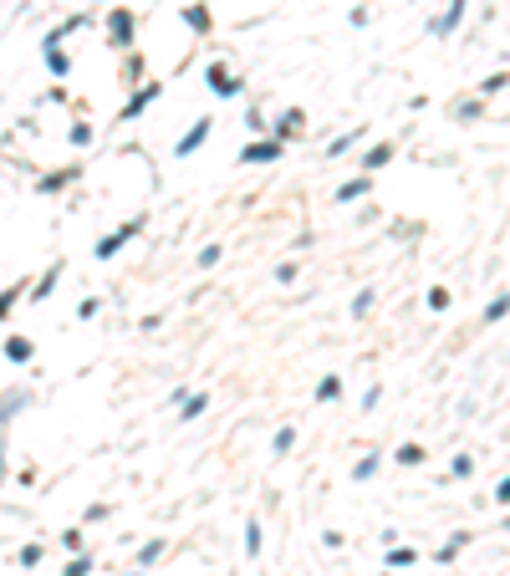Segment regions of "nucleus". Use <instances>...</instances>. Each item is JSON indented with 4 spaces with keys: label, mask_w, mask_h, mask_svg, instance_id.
I'll return each instance as SVG.
<instances>
[{
    "label": "nucleus",
    "mask_w": 510,
    "mask_h": 576,
    "mask_svg": "<svg viewBox=\"0 0 510 576\" xmlns=\"http://www.w3.org/2000/svg\"><path fill=\"white\" fill-rule=\"evenodd\" d=\"M209 128H215V123H209V117H199V123H194V128H189V133H184V138H179V153H194V148H199V143L209 138Z\"/></svg>",
    "instance_id": "nucleus-1"
},
{
    "label": "nucleus",
    "mask_w": 510,
    "mask_h": 576,
    "mask_svg": "<svg viewBox=\"0 0 510 576\" xmlns=\"http://www.w3.org/2000/svg\"><path fill=\"white\" fill-rule=\"evenodd\" d=\"M240 159L245 163H271V159H281V148H276V143H255V148H245Z\"/></svg>",
    "instance_id": "nucleus-2"
},
{
    "label": "nucleus",
    "mask_w": 510,
    "mask_h": 576,
    "mask_svg": "<svg viewBox=\"0 0 510 576\" xmlns=\"http://www.w3.org/2000/svg\"><path fill=\"white\" fill-rule=\"evenodd\" d=\"M133 230H138V225H128V230H117V235H108V240L97 245V255H102V260H108V255H117V250H123V240H128V235H133Z\"/></svg>",
    "instance_id": "nucleus-3"
},
{
    "label": "nucleus",
    "mask_w": 510,
    "mask_h": 576,
    "mask_svg": "<svg viewBox=\"0 0 510 576\" xmlns=\"http://www.w3.org/2000/svg\"><path fill=\"white\" fill-rule=\"evenodd\" d=\"M460 16H464V0H449V10H444L439 31H454V26H460Z\"/></svg>",
    "instance_id": "nucleus-4"
},
{
    "label": "nucleus",
    "mask_w": 510,
    "mask_h": 576,
    "mask_svg": "<svg viewBox=\"0 0 510 576\" xmlns=\"http://www.w3.org/2000/svg\"><path fill=\"white\" fill-rule=\"evenodd\" d=\"M362 194H368V179H352V184H342V189H337V199H362Z\"/></svg>",
    "instance_id": "nucleus-5"
},
{
    "label": "nucleus",
    "mask_w": 510,
    "mask_h": 576,
    "mask_svg": "<svg viewBox=\"0 0 510 576\" xmlns=\"http://www.w3.org/2000/svg\"><path fill=\"white\" fill-rule=\"evenodd\" d=\"M209 82H215V92H219V97H230V92H235L230 77H225V67H209Z\"/></svg>",
    "instance_id": "nucleus-6"
},
{
    "label": "nucleus",
    "mask_w": 510,
    "mask_h": 576,
    "mask_svg": "<svg viewBox=\"0 0 510 576\" xmlns=\"http://www.w3.org/2000/svg\"><path fill=\"white\" fill-rule=\"evenodd\" d=\"M388 159H393V148H388V143H377V148L368 153V163H362V168H383Z\"/></svg>",
    "instance_id": "nucleus-7"
},
{
    "label": "nucleus",
    "mask_w": 510,
    "mask_h": 576,
    "mask_svg": "<svg viewBox=\"0 0 510 576\" xmlns=\"http://www.w3.org/2000/svg\"><path fill=\"white\" fill-rule=\"evenodd\" d=\"M153 92H159V87H143V92H138L133 102H128V117H133V112H143V108H148V102H153Z\"/></svg>",
    "instance_id": "nucleus-8"
},
{
    "label": "nucleus",
    "mask_w": 510,
    "mask_h": 576,
    "mask_svg": "<svg viewBox=\"0 0 510 576\" xmlns=\"http://www.w3.org/2000/svg\"><path fill=\"white\" fill-rule=\"evenodd\" d=\"M388 561H393V566H413V551H409V546H393V551H388Z\"/></svg>",
    "instance_id": "nucleus-9"
},
{
    "label": "nucleus",
    "mask_w": 510,
    "mask_h": 576,
    "mask_svg": "<svg viewBox=\"0 0 510 576\" xmlns=\"http://www.w3.org/2000/svg\"><path fill=\"white\" fill-rule=\"evenodd\" d=\"M337 393H342V383H337V377H326V383H317V398L326 403V398H337Z\"/></svg>",
    "instance_id": "nucleus-10"
},
{
    "label": "nucleus",
    "mask_w": 510,
    "mask_h": 576,
    "mask_svg": "<svg viewBox=\"0 0 510 576\" xmlns=\"http://www.w3.org/2000/svg\"><path fill=\"white\" fill-rule=\"evenodd\" d=\"M398 459H403V464H418V459H424V449H418V444H403Z\"/></svg>",
    "instance_id": "nucleus-11"
},
{
    "label": "nucleus",
    "mask_w": 510,
    "mask_h": 576,
    "mask_svg": "<svg viewBox=\"0 0 510 576\" xmlns=\"http://www.w3.org/2000/svg\"><path fill=\"white\" fill-rule=\"evenodd\" d=\"M505 311H510V296H500V301H490V311H485V317H490V321H500Z\"/></svg>",
    "instance_id": "nucleus-12"
},
{
    "label": "nucleus",
    "mask_w": 510,
    "mask_h": 576,
    "mask_svg": "<svg viewBox=\"0 0 510 576\" xmlns=\"http://www.w3.org/2000/svg\"><path fill=\"white\" fill-rule=\"evenodd\" d=\"M6 352H10V357H16V362H26V357H31V342H10Z\"/></svg>",
    "instance_id": "nucleus-13"
},
{
    "label": "nucleus",
    "mask_w": 510,
    "mask_h": 576,
    "mask_svg": "<svg viewBox=\"0 0 510 576\" xmlns=\"http://www.w3.org/2000/svg\"><path fill=\"white\" fill-rule=\"evenodd\" d=\"M291 444H296V434H291V428H281V434H276V454H286Z\"/></svg>",
    "instance_id": "nucleus-14"
},
{
    "label": "nucleus",
    "mask_w": 510,
    "mask_h": 576,
    "mask_svg": "<svg viewBox=\"0 0 510 576\" xmlns=\"http://www.w3.org/2000/svg\"><path fill=\"white\" fill-rule=\"evenodd\" d=\"M87 571H92V561H87V556H82V561H72V566H67V576H87Z\"/></svg>",
    "instance_id": "nucleus-15"
},
{
    "label": "nucleus",
    "mask_w": 510,
    "mask_h": 576,
    "mask_svg": "<svg viewBox=\"0 0 510 576\" xmlns=\"http://www.w3.org/2000/svg\"><path fill=\"white\" fill-rule=\"evenodd\" d=\"M495 500H500V505H510V479L500 484V495H495Z\"/></svg>",
    "instance_id": "nucleus-16"
}]
</instances>
